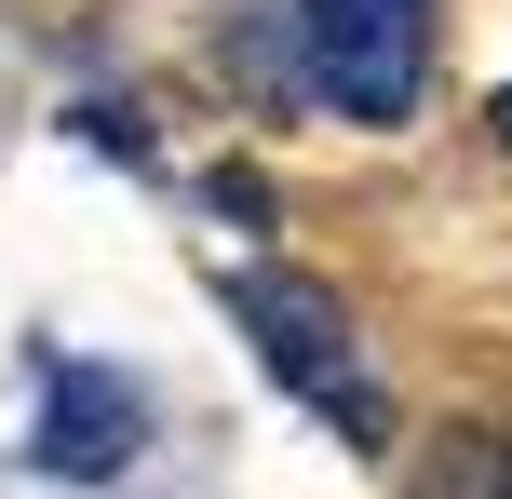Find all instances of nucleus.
I'll list each match as a JSON object with an SVG mask.
<instances>
[{
  "label": "nucleus",
  "instance_id": "nucleus-2",
  "mask_svg": "<svg viewBox=\"0 0 512 499\" xmlns=\"http://www.w3.org/2000/svg\"><path fill=\"white\" fill-rule=\"evenodd\" d=\"M297 81L337 122L391 135L432 81V0H297Z\"/></svg>",
  "mask_w": 512,
  "mask_h": 499
},
{
  "label": "nucleus",
  "instance_id": "nucleus-1",
  "mask_svg": "<svg viewBox=\"0 0 512 499\" xmlns=\"http://www.w3.org/2000/svg\"><path fill=\"white\" fill-rule=\"evenodd\" d=\"M230 311H243L256 365H270L283 392H297L310 419L337 432V446H391V392H378V365H364L351 297H337V284H310V270H243Z\"/></svg>",
  "mask_w": 512,
  "mask_h": 499
},
{
  "label": "nucleus",
  "instance_id": "nucleus-5",
  "mask_svg": "<svg viewBox=\"0 0 512 499\" xmlns=\"http://www.w3.org/2000/svg\"><path fill=\"white\" fill-rule=\"evenodd\" d=\"M486 122H499V149H512V81H499V108H486Z\"/></svg>",
  "mask_w": 512,
  "mask_h": 499
},
{
  "label": "nucleus",
  "instance_id": "nucleus-3",
  "mask_svg": "<svg viewBox=\"0 0 512 499\" xmlns=\"http://www.w3.org/2000/svg\"><path fill=\"white\" fill-rule=\"evenodd\" d=\"M135 446H149V392H135L122 365L54 351V365H41V432H27V459L68 473V486H108V473H135Z\"/></svg>",
  "mask_w": 512,
  "mask_h": 499
},
{
  "label": "nucleus",
  "instance_id": "nucleus-4",
  "mask_svg": "<svg viewBox=\"0 0 512 499\" xmlns=\"http://www.w3.org/2000/svg\"><path fill=\"white\" fill-rule=\"evenodd\" d=\"M418 499H512V419H486V432H445V446L418 459Z\"/></svg>",
  "mask_w": 512,
  "mask_h": 499
}]
</instances>
